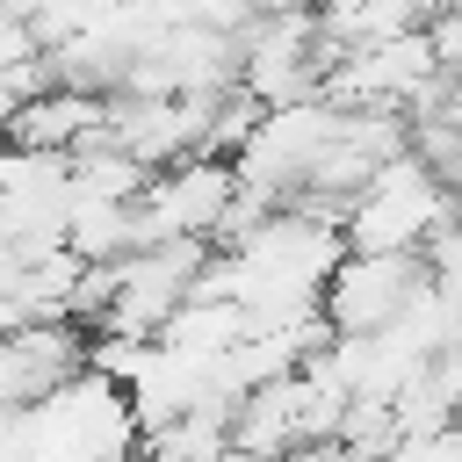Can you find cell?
I'll return each instance as SVG.
<instances>
[{
    "mask_svg": "<svg viewBox=\"0 0 462 462\" xmlns=\"http://www.w3.org/2000/svg\"><path fill=\"white\" fill-rule=\"evenodd\" d=\"M144 462H159V455H144Z\"/></svg>",
    "mask_w": 462,
    "mask_h": 462,
    "instance_id": "7c38bea8",
    "label": "cell"
},
{
    "mask_svg": "<svg viewBox=\"0 0 462 462\" xmlns=\"http://www.w3.org/2000/svg\"><path fill=\"white\" fill-rule=\"evenodd\" d=\"M36 58V36H29V22L14 14V7H0V79L14 72V65H29Z\"/></svg>",
    "mask_w": 462,
    "mask_h": 462,
    "instance_id": "9c48e42d",
    "label": "cell"
},
{
    "mask_svg": "<svg viewBox=\"0 0 462 462\" xmlns=\"http://www.w3.org/2000/svg\"><path fill=\"white\" fill-rule=\"evenodd\" d=\"M455 440H462V411H455Z\"/></svg>",
    "mask_w": 462,
    "mask_h": 462,
    "instance_id": "8fae6325",
    "label": "cell"
},
{
    "mask_svg": "<svg viewBox=\"0 0 462 462\" xmlns=\"http://www.w3.org/2000/svg\"><path fill=\"white\" fill-rule=\"evenodd\" d=\"M238 339H245V310L224 303V296H188V303L159 325V346H180V354H202V361H217V354L238 346Z\"/></svg>",
    "mask_w": 462,
    "mask_h": 462,
    "instance_id": "52a82bcc",
    "label": "cell"
},
{
    "mask_svg": "<svg viewBox=\"0 0 462 462\" xmlns=\"http://www.w3.org/2000/svg\"><path fill=\"white\" fill-rule=\"evenodd\" d=\"M426 58H433V72L440 79H462V0H448L440 14H426Z\"/></svg>",
    "mask_w": 462,
    "mask_h": 462,
    "instance_id": "ba28073f",
    "label": "cell"
},
{
    "mask_svg": "<svg viewBox=\"0 0 462 462\" xmlns=\"http://www.w3.org/2000/svg\"><path fill=\"white\" fill-rule=\"evenodd\" d=\"M87 137H101V101H94V94H65V87L22 101V108L7 116V130H0V144L43 152V159H72Z\"/></svg>",
    "mask_w": 462,
    "mask_h": 462,
    "instance_id": "5b68a950",
    "label": "cell"
},
{
    "mask_svg": "<svg viewBox=\"0 0 462 462\" xmlns=\"http://www.w3.org/2000/svg\"><path fill=\"white\" fill-rule=\"evenodd\" d=\"M462 224V209L440 195V180L411 159V152H397V159H383L375 173H368V188L346 202V217H339V245L346 253H426L440 231H455Z\"/></svg>",
    "mask_w": 462,
    "mask_h": 462,
    "instance_id": "6da1fadb",
    "label": "cell"
},
{
    "mask_svg": "<svg viewBox=\"0 0 462 462\" xmlns=\"http://www.w3.org/2000/svg\"><path fill=\"white\" fill-rule=\"evenodd\" d=\"M130 245H137V202H87V195L65 202V253L79 267H116Z\"/></svg>",
    "mask_w": 462,
    "mask_h": 462,
    "instance_id": "8992f818",
    "label": "cell"
},
{
    "mask_svg": "<svg viewBox=\"0 0 462 462\" xmlns=\"http://www.w3.org/2000/svg\"><path fill=\"white\" fill-rule=\"evenodd\" d=\"M238 195V173L231 159H180V166H159L137 195V245H159V238H195L209 245L224 209Z\"/></svg>",
    "mask_w": 462,
    "mask_h": 462,
    "instance_id": "277c9868",
    "label": "cell"
},
{
    "mask_svg": "<svg viewBox=\"0 0 462 462\" xmlns=\"http://www.w3.org/2000/svg\"><path fill=\"white\" fill-rule=\"evenodd\" d=\"M282 462H346V448H339V440H303V448H289Z\"/></svg>",
    "mask_w": 462,
    "mask_h": 462,
    "instance_id": "30bf717a",
    "label": "cell"
},
{
    "mask_svg": "<svg viewBox=\"0 0 462 462\" xmlns=\"http://www.w3.org/2000/svg\"><path fill=\"white\" fill-rule=\"evenodd\" d=\"M426 289L419 253H339V267L318 289V318L332 339H375L404 318V303Z\"/></svg>",
    "mask_w": 462,
    "mask_h": 462,
    "instance_id": "3957f363",
    "label": "cell"
},
{
    "mask_svg": "<svg viewBox=\"0 0 462 462\" xmlns=\"http://www.w3.org/2000/svg\"><path fill=\"white\" fill-rule=\"evenodd\" d=\"M339 137V108H325V101H289V108H260V123L245 130V144L231 152V173H238V188L245 195H260V202H289L303 180H310V166H318V152Z\"/></svg>",
    "mask_w": 462,
    "mask_h": 462,
    "instance_id": "7a4b0ae2",
    "label": "cell"
}]
</instances>
